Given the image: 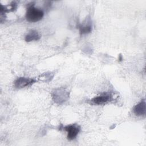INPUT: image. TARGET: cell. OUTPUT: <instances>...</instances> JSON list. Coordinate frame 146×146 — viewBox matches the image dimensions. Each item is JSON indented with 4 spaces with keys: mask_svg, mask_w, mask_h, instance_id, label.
<instances>
[{
    "mask_svg": "<svg viewBox=\"0 0 146 146\" xmlns=\"http://www.w3.org/2000/svg\"><path fill=\"white\" fill-rule=\"evenodd\" d=\"M51 95L53 101L58 104H61L68 99L70 93L66 88L61 87L55 88Z\"/></svg>",
    "mask_w": 146,
    "mask_h": 146,
    "instance_id": "obj_1",
    "label": "cell"
},
{
    "mask_svg": "<svg viewBox=\"0 0 146 146\" xmlns=\"http://www.w3.org/2000/svg\"><path fill=\"white\" fill-rule=\"evenodd\" d=\"M43 15L44 13L42 10L32 5L27 9L25 17L27 21L30 22H36L41 20Z\"/></svg>",
    "mask_w": 146,
    "mask_h": 146,
    "instance_id": "obj_2",
    "label": "cell"
},
{
    "mask_svg": "<svg viewBox=\"0 0 146 146\" xmlns=\"http://www.w3.org/2000/svg\"><path fill=\"white\" fill-rule=\"evenodd\" d=\"M63 129L67 133V139L70 140H72L75 139L79 134L80 131V127L76 124H74L68 125L63 127Z\"/></svg>",
    "mask_w": 146,
    "mask_h": 146,
    "instance_id": "obj_3",
    "label": "cell"
},
{
    "mask_svg": "<svg viewBox=\"0 0 146 146\" xmlns=\"http://www.w3.org/2000/svg\"><path fill=\"white\" fill-rule=\"evenodd\" d=\"M36 80L33 78L26 77H19L14 83V87L17 88H22L30 86L35 83Z\"/></svg>",
    "mask_w": 146,
    "mask_h": 146,
    "instance_id": "obj_4",
    "label": "cell"
},
{
    "mask_svg": "<svg viewBox=\"0 0 146 146\" xmlns=\"http://www.w3.org/2000/svg\"><path fill=\"white\" fill-rule=\"evenodd\" d=\"M112 99V95L109 92H104L100 95L94 97L91 100V102L96 105H102L109 102Z\"/></svg>",
    "mask_w": 146,
    "mask_h": 146,
    "instance_id": "obj_5",
    "label": "cell"
},
{
    "mask_svg": "<svg viewBox=\"0 0 146 146\" xmlns=\"http://www.w3.org/2000/svg\"><path fill=\"white\" fill-rule=\"evenodd\" d=\"M133 113L137 116H145L146 113V103L145 99H142L133 108Z\"/></svg>",
    "mask_w": 146,
    "mask_h": 146,
    "instance_id": "obj_6",
    "label": "cell"
},
{
    "mask_svg": "<svg viewBox=\"0 0 146 146\" xmlns=\"http://www.w3.org/2000/svg\"><path fill=\"white\" fill-rule=\"evenodd\" d=\"M40 38V36L38 32L36 30H30L29 33L26 35L25 40L27 42H30L32 41H36L38 40Z\"/></svg>",
    "mask_w": 146,
    "mask_h": 146,
    "instance_id": "obj_7",
    "label": "cell"
},
{
    "mask_svg": "<svg viewBox=\"0 0 146 146\" xmlns=\"http://www.w3.org/2000/svg\"><path fill=\"white\" fill-rule=\"evenodd\" d=\"M92 31V25L90 22H87L79 26V33L80 34H86L91 33Z\"/></svg>",
    "mask_w": 146,
    "mask_h": 146,
    "instance_id": "obj_8",
    "label": "cell"
},
{
    "mask_svg": "<svg viewBox=\"0 0 146 146\" xmlns=\"http://www.w3.org/2000/svg\"><path fill=\"white\" fill-rule=\"evenodd\" d=\"M54 76V74L51 72H46L42 74L39 77L38 80L42 82H48L51 80Z\"/></svg>",
    "mask_w": 146,
    "mask_h": 146,
    "instance_id": "obj_9",
    "label": "cell"
}]
</instances>
